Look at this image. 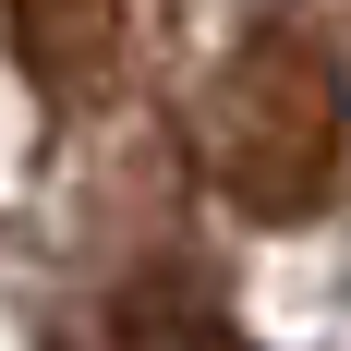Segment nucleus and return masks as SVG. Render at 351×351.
<instances>
[{
    "mask_svg": "<svg viewBox=\"0 0 351 351\" xmlns=\"http://www.w3.org/2000/svg\"><path fill=\"white\" fill-rule=\"evenodd\" d=\"M351 145V85L315 36H254L206 97V158L243 218H315Z\"/></svg>",
    "mask_w": 351,
    "mask_h": 351,
    "instance_id": "obj_1",
    "label": "nucleus"
}]
</instances>
